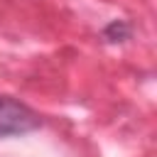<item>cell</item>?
Here are the masks:
<instances>
[{
    "mask_svg": "<svg viewBox=\"0 0 157 157\" xmlns=\"http://www.w3.org/2000/svg\"><path fill=\"white\" fill-rule=\"evenodd\" d=\"M37 128H39V115L29 105L10 96H0V140L12 135H25Z\"/></svg>",
    "mask_w": 157,
    "mask_h": 157,
    "instance_id": "cell-1",
    "label": "cell"
},
{
    "mask_svg": "<svg viewBox=\"0 0 157 157\" xmlns=\"http://www.w3.org/2000/svg\"><path fill=\"white\" fill-rule=\"evenodd\" d=\"M103 37H105V42H125V39H130V25L125 20H113L103 29Z\"/></svg>",
    "mask_w": 157,
    "mask_h": 157,
    "instance_id": "cell-2",
    "label": "cell"
}]
</instances>
